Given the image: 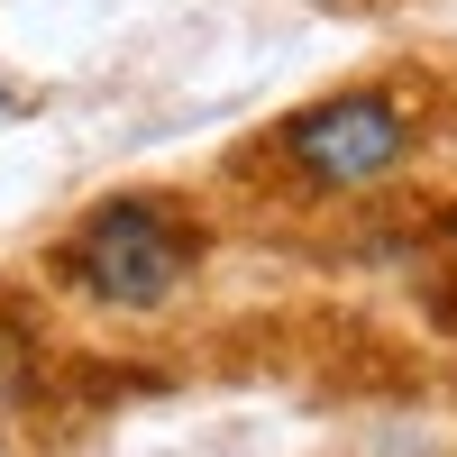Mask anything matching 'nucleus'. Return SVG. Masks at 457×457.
I'll list each match as a JSON object with an SVG mask.
<instances>
[{
  "instance_id": "obj_2",
  "label": "nucleus",
  "mask_w": 457,
  "mask_h": 457,
  "mask_svg": "<svg viewBox=\"0 0 457 457\" xmlns=\"http://www.w3.org/2000/svg\"><path fill=\"white\" fill-rule=\"evenodd\" d=\"M211 211L193 193H156V183H137V193H101L83 220L64 228V238L46 247V275L92 302V312H165V302L183 293L211 265Z\"/></svg>"
},
{
  "instance_id": "obj_4",
  "label": "nucleus",
  "mask_w": 457,
  "mask_h": 457,
  "mask_svg": "<svg viewBox=\"0 0 457 457\" xmlns=\"http://www.w3.org/2000/svg\"><path fill=\"white\" fill-rule=\"evenodd\" d=\"M10 110H19V101H10V83H0V120H10Z\"/></svg>"
},
{
  "instance_id": "obj_1",
  "label": "nucleus",
  "mask_w": 457,
  "mask_h": 457,
  "mask_svg": "<svg viewBox=\"0 0 457 457\" xmlns=\"http://www.w3.org/2000/svg\"><path fill=\"white\" fill-rule=\"evenodd\" d=\"M439 129H448V83L421 64H394V73H357V83H329L302 110H284L275 129H256L238 146L228 174L275 211H357L375 193H394L430 156Z\"/></svg>"
},
{
  "instance_id": "obj_3",
  "label": "nucleus",
  "mask_w": 457,
  "mask_h": 457,
  "mask_svg": "<svg viewBox=\"0 0 457 457\" xmlns=\"http://www.w3.org/2000/svg\"><path fill=\"white\" fill-rule=\"evenodd\" d=\"M312 10H375V0H312Z\"/></svg>"
},
{
  "instance_id": "obj_5",
  "label": "nucleus",
  "mask_w": 457,
  "mask_h": 457,
  "mask_svg": "<svg viewBox=\"0 0 457 457\" xmlns=\"http://www.w3.org/2000/svg\"><path fill=\"white\" fill-rule=\"evenodd\" d=\"M0 457H19V439H10V430H0Z\"/></svg>"
}]
</instances>
